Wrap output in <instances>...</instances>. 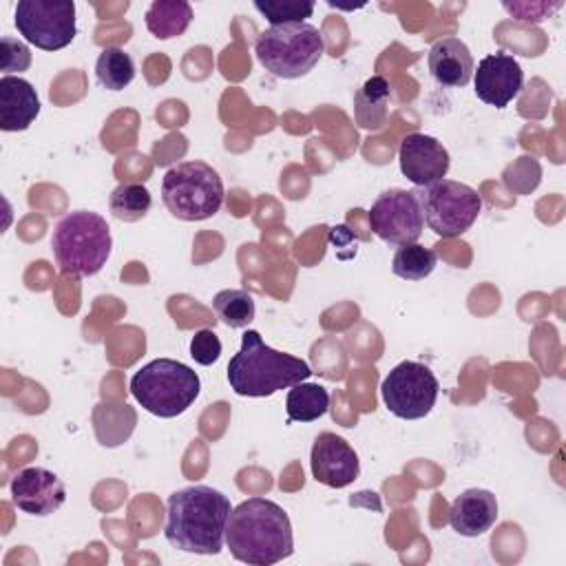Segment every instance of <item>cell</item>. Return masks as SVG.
<instances>
[{
	"instance_id": "obj_1",
	"label": "cell",
	"mask_w": 566,
	"mask_h": 566,
	"mask_svg": "<svg viewBox=\"0 0 566 566\" xmlns=\"http://www.w3.org/2000/svg\"><path fill=\"white\" fill-rule=\"evenodd\" d=\"M230 500L206 484L175 491L166 504L164 535L172 548L197 555H217L226 542Z\"/></svg>"
},
{
	"instance_id": "obj_2",
	"label": "cell",
	"mask_w": 566,
	"mask_h": 566,
	"mask_svg": "<svg viewBox=\"0 0 566 566\" xmlns=\"http://www.w3.org/2000/svg\"><path fill=\"white\" fill-rule=\"evenodd\" d=\"M226 544L234 559L252 566H270L294 553L292 522L276 502L248 497L230 511Z\"/></svg>"
},
{
	"instance_id": "obj_3",
	"label": "cell",
	"mask_w": 566,
	"mask_h": 566,
	"mask_svg": "<svg viewBox=\"0 0 566 566\" xmlns=\"http://www.w3.org/2000/svg\"><path fill=\"white\" fill-rule=\"evenodd\" d=\"M310 376L312 369L303 358L265 345L256 329H248L241 336V347L228 363L230 389L248 398L272 396Z\"/></svg>"
},
{
	"instance_id": "obj_4",
	"label": "cell",
	"mask_w": 566,
	"mask_h": 566,
	"mask_svg": "<svg viewBox=\"0 0 566 566\" xmlns=\"http://www.w3.org/2000/svg\"><path fill=\"white\" fill-rule=\"evenodd\" d=\"M51 248L62 274L93 276L111 256V228L102 214L75 210L57 221Z\"/></svg>"
},
{
	"instance_id": "obj_5",
	"label": "cell",
	"mask_w": 566,
	"mask_h": 566,
	"mask_svg": "<svg viewBox=\"0 0 566 566\" xmlns=\"http://www.w3.org/2000/svg\"><path fill=\"white\" fill-rule=\"evenodd\" d=\"M201 380L195 369L172 358H155L130 378V394L153 416H181L199 396Z\"/></svg>"
},
{
	"instance_id": "obj_6",
	"label": "cell",
	"mask_w": 566,
	"mask_h": 566,
	"mask_svg": "<svg viewBox=\"0 0 566 566\" xmlns=\"http://www.w3.org/2000/svg\"><path fill=\"white\" fill-rule=\"evenodd\" d=\"M325 51L323 35L310 22L268 27L254 42L256 60L281 80L307 75Z\"/></svg>"
},
{
	"instance_id": "obj_7",
	"label": "cell",
	"mask_w": 566,
	"mask_h": 566,
	"mask_svg": "<svg viewBox=\"0 0 566 566\" xmlns=\"http://www.w3.org/2000/svg\"><path fill=\"white\" fill-rule=\"evenodd\" d=\"M161 199L168 212L181 221H203L223 203V181L206 161H181L166 170Z\"/></svg>"
},
{
	"instance_id": "obj_8",
	"label": "cell",
	"mask_w": 566,
	"mask_h": 566,
	"mask_svg": "<svg viewBox=\"0 0 566 566\" xmlns=\"http://www.w3.org/2000/svg\"><path fill=\"white\" fill-rule=\"evenodd\" d=\"M424 223L444 239L464 234L482 210L480 195L460 181L440 179L416 192Z\"/></svg>"
},
{
	"instance_id": "obj_9",
	"label": "cell",
	"mask_w": 566,
	"mask_h": 566,
	"mask_svg": "<svg viewBox=\"0 0 566 566\" xmlns=\"http://www.w3.org/2000/svg\"><path fill=\"white\" fill-rule=\"evenodd\" d=\"M13 18L18 33L42 51H60L77 33L73 0H20Z\"/></svg>"
},
{
	"instance_id": "obj_10",
	"label": "cell",
	"mask_w": 566,
	"mask_h": 566,
	"mask_svg": "<svg viewBox=\"0 0 566 566\" xmlns=\"http://www.w3.org/2000/svg\"><path fill=\"white\" fill-rule=\"evenodd\" d=\"M440 382L436 374L416 360L398 363L380 382L385 407L402 420L424 418L438 400Z\"/></svg>"
},
{
	"instance_id": "obj_11",
	"label": "cell",
	"mask_w": 566,
	"mask_h": 566,
	"mask_svg": "<svg viewBox=\"0 0 566 566\" xmlns=\"http://www.w3.org/2000/svg\"><path fill=\"white\" fill-rule=\"evenodd\" d=\"M424 217L413 190L391 188L378 195L369 210V230L389 245L416 243L422 234Z\"/></svg>"
},
{
	"instance_id": "obj_12",
	"label": "cell",
	"mask_w": 566,
	"mask_h": 566,
	"mask_svg": "<svg viewBox=\"0 0 566 566\" xmlns=\"http://www.w3.org/2000/svg\"><path fill=\"white\" fill-rule=\"evenodd\" d=\"M11 502L35 517L55 513L66 500L64 482L44 467H27L11 478Z\"/></svg>"
},
{
	"instance_id": "obj_13",
	"label": "cell",
	"mask_w": 566,
	"mask_h": 566,
	"mask_svg": "<svg viewBox=\"0 0 566 566\" xmlns=\"http://www.w3.org/2000/svg\"><path fill=\"white\" fill-rule=\"evenodd\" d=\"M524 73L520 62L504 51L482 57L478 69H473V91L478 99L495 108L509 106L520 95Z\"/></svg>"
},
{
	"instance_id": "obj_14",
	"label": "cell",
	"mask_w": 566,
	"mask_h": 566,
	"mask_svg": "<svg viewBox=\"0 0 566 566\" xmlns=\"http://www.w3.org/2000/svg\"><path fill=\"white\" fill-rule=\"evenodd\" d=\"M310 464L316 482L329 489H343L360 473V462L352 444L332 431H323L314 438Z\"/></svg>"
},
{
	"instance_id": "obj_15",
	"label": "cell",
	"mask_w": 566,
	"mask_h": 566,
	"mask_svg": "<svg viewBox=\"0 0 566 566\" xmlns=\"http://www.w3.org/2000/svg\"><path fill=\"white\" fill-rule=\"evenodd\" d=\"M398 161L402 175L418 188L431 186L449 172V150L431 135L409 133L398 148Z\"/></svg>"
},
{
	"instance_id": "obj_16",
	"label": "cell",
	"mask_w": 566,
	"mask_h": 566,
	"mask_svg": "<svg viewBox=\"0 0 566 566\" xmlns=\"http://www.w3.org/2000/svg\"><path fill=\"white\" fill-rule=\"evenodd\" d=\"M497 520V500L486 489L462 491L449 509V524L464 537L484 535Z\"/></svg>"
},
{
	"instance_id": "obj_17",
	"label": "cell",
	"mask_w": 566,
	"mask_h": 566,
	"mask_svg": "<svg viewBox=\"0 0 566 566\" xmlns=\"http://www.w3.org/2000/svg\"><path fill=\"white\" fill-rule=\"evenodd\" d=\"M429 71L433 80L449 88L467 86L473 77V55L460 38H440L429 49Z\"/></svg>"
},
{
	"instance_id": "obj_18",
	"label": "cell",
	"mask_w": 566,
	"mask_h": 566,
	"mask_svg": "<svg viewBox=\"0 0 566 566\" xmlns=\"http://www.w3.org/2000/svg\"><path fill=\"white\" fill-rule=\"evenodd\" d=\"M40 113V97L31 82L18 75L0 80V128L4 133L27 130Z\"/></svg>"
},
{
	"instance_id": "obj_19",
	"label": "cell",
	"mask_w": 566,
	"mask_h": 566,
	"mask_svg": "<svg viewBox=\"0 0 566 566\" xmlns=\"http://www.w3.org/2000/svg\"><path fill=\"white\" fill-rule=\"evenodd\" d=\"M144 20L157 40L179 38L192 22V7L186 0H155Z\"/></svg>"
},
{
	"instance_id": "obj_20",
	"label": "cell",
	"mask_w": 566,
	"mask_h": 566,
	"mask_svg": "<svg viewBox=\"0 0 566 566\" xmlns=\"http://www.w3.org/2000/svg\"><path fill=\"white\" fill-rule=\"evenodd\" d=\"M389 82L382 75L369 77L354 97V115L363 128H380L387 119Z\"/></svg>"
},
{
	"instance_id": "obj_21",
	"label": "cell",
	"mask_w": 566,
	"mask_h": 566,
	"mask_svg": "<svg viewBox=\"0 0 566 566\" xmlns=\"http://www.w3.org/2000/svg\"><path fill=\"white\" fill-rule=\"evenodd\" d=\"M329 409V394L323 385L298 382L290 387L285 398L287 422H312L325 416Z\"/></svg>"
},
{
	"instance_id": "obj_22",
	"label": "cell",
	"mask_w": 566,
	"mask_h": 566,
	"mask_svg": "<svg viewBox=\"0 0 566 566\" xmlns=\"http://www.w3.org/2000/svg\"><path fill=\"white\" fill-rule=\"evenodd\" d=\"M95 77L104 88L122 91L135 77V62L124 49L106 46L95 62Z\"/></svg>"
},
{
	"instance_id": "obj_23",
	"label": "cell",
	"mask_w": 566,
	"mask_h": 566,
	"mask_svg": "<svg viewBox=\"0 0 566 566\" xmlns=\"http://www.w3.org/2000/svg\"><path fill=\"white\" fill-rule=\"evenodd\" d=\"M153 206V197L146 186L142 184H119L111 197H108V208L115 219L135 223L148 214Z\"/></svg>"
},
{
	"instance_id": "obj_24",
	"label": "cell",
	"mask_w": 566,
	"mask_h": 566,
	"mask_svg": "<svg viewBox=\"0 0 566 566\" xmlns=\"http://www.w3.org/2000/svg\"><path fill=\"white\" fill-rule=\"evenodd\" d=\"M212 307L217 312V318L232 329L248 327V323L254 318V312H256L252 294L248 290H234V287L217 292V296L212 298Z\"/></svg>"
},
{
	"instance_id": "obj_25",
	"label": "cell",
	"mask_w": 566,
	"mask_h": 566,
	"mask_svg": "<svg viewBox=\"0 0 566 566\" xmlns=\"http://www.w3.org/2000/svg\"><path fill=\"white\" fill-rule=\"evenodd\" d=\"M438 263V256L431 248L409 243L400 245L391 261V272L405 281H422L427 279Z\"/></svg>"
},
{
	"instance_id": "obj_26",
	"label": "cell",
	"mask_w": 566,
	"mask_h": 566,
	"mask_svg": "<svg viewBox=\"0 0 566 566\" xmlns=\"http://www.w3.org/2000/svg\"><path fill=\"white\" fill-rule=\"evenodd\" d=\"M254 9L270 22V27L305 22L312 15L314 2L303 0H254Z\"/></svg>"
},
{
	"instance_id": "obj_27",
	"label": "cell",
	"mask_w": 566,
	"mask_h": 566,
	"mask_svg": "<svg viewBox=\"0 0 566 566\" xmlns=\"http://www.w3.org/2000/svg\"><path fill=\"white\" fill-rule=\"evenodd\" d=\"M31 66V51L24 42L13 40L9 35L0 38V69L4 71V75L13 73V71H27Z\"/></svg>"
},
{
	"instance_id": "obj_28",
	"label": "cell",
	"mask_w": 566,
	"mask_h": 566,
	"mask_svg": "<svg viewBox=\"0 0 566 566\" xmlns=\"http://www.w3.org/2000/svg\"><path fill=\"white\" fill-rule=\"evenodd\" d=\"M190 356L199 365H212L221 356V340L212 329H199L195 332L190 340Z\"/></svg>"
},
{
	"instance_id": "obj_29",
	"label": "cell",
	"mask_w": 566,
	"mask_h": 566,
	"mask_svg": "<svg viewBox=\"0 0 566 566\" xmlns=\"http://www.w3.org/2000/svg\"><path fill=\"white\" fill-rule=\"evenodd\" d=\"M327 239H329V243L334 248H352V252H356V237H354V232L345 223L329 228Z\"/></svg>"
}]
</instances>
